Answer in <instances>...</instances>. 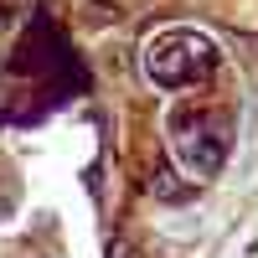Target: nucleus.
I'll return each instance as SVG.
<instances>
[]
</instances>
